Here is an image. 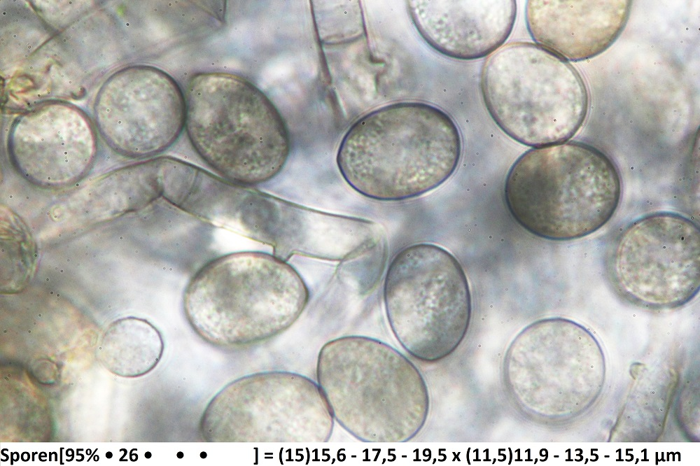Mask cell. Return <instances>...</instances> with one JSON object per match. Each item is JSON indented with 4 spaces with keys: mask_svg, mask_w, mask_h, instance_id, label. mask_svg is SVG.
Returning <instances> with one entry per match:
<instances>
[{
    "mask_svg": "<svg viewBox=\"0 0 700 466\" xmlns=\"http://www.w3.org/2000/svg\"><path fill=\"white\" fill-rule=\"evenodd\" d=\"M461 138L451 118L422 102L372 111L347 130L336 162L346 183L371 199L395 202L425 194L456 170Z\"/></svg>",
    "mask_w": 700,
    "mask_h": 466,
    "instance_id": "6da1fadb",
    "label": "cell"
},
{
    "mask_svg": "<svg viewBox=\"0 0 700 466\" xmlns=\"http://www.w3.org/2000/svg\"><path fill=\"white\" fill-rule=\"evenodd\" d=\"M317 383L340 425L363 442H406L429 412L419 370L391 345L365 336L332 339L321 348Z\"/></svg>",
    "mask_w": 700,
    "mask_h": 466,
    "instance_id": "7a4b0ae2",
    "label": "cell"
},
{
    "mask_svg": "<svg viewBox=\"0 0 700 466\" xmlns=\"http://www.w3.org/2000/svg\"><path fill=\"white\" fill-rule=\"evenodd\" d=\"M309 299L304 280L286 260L260 251H239L198 269L183 292V311L206 343L241 347L289 328Z\"/></svg>",
    "mask_w": 700,
    "mask_h": 466,
    "instance_id": "3957f363",
    "label": "cell"
},
{
    "mask_svg": "<svg viewBox=\"0 0 700 466\" xmlns=\"http://www.w3.org/2000/svg\"><path fill=\"white\" fill-rule=\"evenodd\" d=\"M185 97V127L195 151L225 181L241 186L269 182L282 171L290 143L272 101L237 74L192 76Z\"/></svg>",
    "mask_w": 700,
    "mask_h": 466,
    "instance_id": "277c9868",
    "label": "cell"
},
{
    "mask_svg": "<svg viewBox=\"0 0 700 466\" xmlns=\"http://www.w3.org/2000/svg\"><path fill=\"white\" fill-rule=\"evenodd\" d=\"M507 207L530 233L568 241L589 235L612 218L621 181L613 162L588 144L564 141L535 147L510 168Z\"/></svg>",
    "mask_w": 700,
    "mask_h": 466,
    "instance_id": "5b68a950",
    "label": "cell"
},
{
    "mask_svg": "<svg viewBox=\"0 0 700 466\" xmlns=\"http://www.w3.org/2000/svg\"><path fill=\"white\" fill-rule=\"evenodd\" d=\"M480 86L494 122L528 146L566 141L587 115L588 94L580 73L536 43L514 42L498 49L484 64Z\"/></svg>",
    "mask_w": 700,
    "mask_h": 466,
    "instance_id": "8992f818",
    "label": "cell"
},
{
    "mask_svg": "<svg viewBox=\"0 0 700 466\" xmlns=\"http://www.w3.org/2000/svg\"><path fill=\"white\" fill-rule=\"evenodd\" d=\"M384 301L396 338L422 362L451 355L470 325L467 277L456 257L434 244L411 245L396 254L385 276Z\"/></svg>",
    "mask_w": 700,
    "mask_h": 466,
    "instance_id": "52a82bcc",
    "label": "cell"
},
{
    "mask_svg": "<svg viewBox=\"0 0 700 466\" xmlns=\"http://www.w3.org/2000/svg\"><path fill=\"white\" fill-rule=\"evenodd\" d=\"M334 418L318 383L286 371L237 379L209 401L199 424L210 442H327Z\"/></svg>",
    "mask_w": 700,
    "mask_h": 466,
    "instance_id": "ba28073f",
    "label": "cell"
},
{
    "mask_svg": "<svg viewBox=\"0 0 700 466\" xmlns=\"http://www.w3.org/2000/svg\"><path fill=\"white\" fill-rule=\"evenodd\" d=\"M700 232L680 214L657 212L626 225L607 261L608 280L625 300L672 308L693 299L700 286Z\"/></svg>",
    "mask_w": 700,
    "mask_h": 466,
    "instance_id": "9c48e42d",
    "label": "cell"
},
{
    "mask_svg": "<svg viewBox=\"0 0 700 466\" xmlns=\"http://www.w3.org/2000/svg\"><path fill=\"white\" fill-rule=\"evenodd\" d=\"M185 97L176 81L148 65H131L111 74L96 96L94 118L108 146L128 158L160 155L185 127Z\"/></svg>",
    "mask_w": 700,
    "mask_h": 466,
    "instance_id": "30bf717a",
    "label": "cell"
},
{
    "mask_svg": "<svg viewBox=\"0 0 700 466\" xmlns=\"http://www.w3.org/2000/svg\"><path fill=\"white\" fill-rule=\"evenodd\" d=\"M97 135L88 114L62 101L36 103L18 115L8 135V153L16 172L31 185L61 190L92 169Z\"/></svg>",
    "mask_w": 700,
    "mask_h": 466,
    "instance_id": "8fae6325",
    "label": "cell"
},
{
    "mask_svg": "<svg viewBox=\"0 0 700 466\" xmlns=\"http://www.w3.org/2000/svg\"><path fill=\"white\" fill-rule=\"evenodd\" d=\"M598 350L590 334L568 320L532 323L515 337L504 357L503 381L508 398L528 420L552 416L557 373Z\"/></svg>",
    "mask_w": 700,
    "mask_h": 466,
    "instance_id": "7c38bea8",
    "label": "cell"
},
{
    "mask_svg": "<svg viewBox=\"0 0 700 466\" xmlns=\"http://www.w3.org/2000/svg\"><path fill=\"white\" fill-rule=\"evenodd\" d=\"M407 7L430 46L462 60L482 58L500 48L517 17L514 0H410Z\"/></svg>",
    "mask_w": 700,
    "mask_h": 466,
    "instance_id": "4fadbf2b",
    "label": "cell"
},
{
    "mask_svg": "<svg viewBox=\"0 0 700 466\" xmlns=\"http://www.w3.org/2000/svg\"><path fill=\"white\" fill-rule=\"evenodd\" d=\"M629 0H530L528 32L540 45L572 61L592 58L608 48L629 17Z\"/></svg>",
    "mask_w": 700,
    "mask_h": 466,
    "instance_id": "5bb4252c",
    "label": "cell"
},
{
    "mask_svg": "<svg viewBox=\"0 0 700 466\" xmlns=\"http://www.w3.org/2000/svg\"><path fill=\"white\" fill-rule=\"evenodd\" d=\"M164 348L160 331L146 320L129 317L114 322L102 344L104 360L136 376L145 374L159 363Z\"/></svg>",
    "mask_w": 700,
    "mask_h": 466,
    "instance_id": "9a60e30c",
    "label": "cell"
}]
</instances>
